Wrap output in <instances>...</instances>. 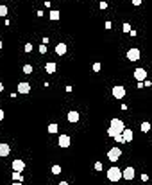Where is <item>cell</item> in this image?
Returning a JSON list of instances; mask_svg holds the SVG:
<instances>
[{
	"label": "cell",
	"instance_id": "29",
	"mask_svg": "<svg viewBox=\"0 0 152 185\" xmlns=\"http://www.w3.org/2000/svg\"><path fill=\"white\" fill-rule=\"evenodd\" d=\"M107 7V2H100V9H106Z\"/></svg>",
	"mask_w": 152,
	"mask_h": 185
},
{
	"label": "cell",
	"instance_id": "12",
	"mask_svg": "<svg viewBox=\"0 0 152 185\" xmlns=\"http://www.w3.org/2000/svg\"><path fill=\"white\" fill-rule=\"evenodd\" d=\"M9 153H11V146L5 144V142H4V144H0V156H7Z\"/></svg>",
	"mask_w": 152,
	"mask_h": 185
},
{
	"label": "cell",
	"instance_id": "33",
	"mask_svg": "<svg viewBox=\"0 0 152 185\" xmlns=\"http://www.w3.org/2000/svg\"><path fill=\"white\" fill-rule=\"evenodd\" d=\"M2 90H4V84H2V83H0V92H2Z\"/></svg>",
	"mask_w": 152,
	"mask_h": 185
},
{
	"label": "cell",
	"instance_id": "2",
	"mask_svg": "<svg viewBox=\"0 0 152 185\" xmlns=\"http://www.w3.org/2000/svg\"><path fill=\"white\" fill-rule=\"evenodd\" d=\"M109 128L113 129L116 135H122V131L125 129V124L122 119H111V124H109Z\"/></svg>",
	"mask_w": 152,
	"mask_h": 185
},
{
	"label": "cell",
	"instance_id": "31",
	"mask_svg": "<svg viewBox=\"0 0 152 185\" xmlns=\"http://www.w3.org/2000/svg\"><path fill=\"white\" fill-rule=\"evenodd\" d=\"M2 119H4V110L0 108V121H2Z\"/></svg>",
	"mask_w": 152,
	"mask_h": 185
},
{
	"label": "cell",
	"instance_id": "7",
	"mask_svg": "<svg viewBox=\"0 0 152 185\" xmlns=\"http://www.w3.org/2000/svg\"><path fill=\"white\" fill-rule=\"evenodd\" d=\"M134 167H127V169H124L122 171V178L124 180H134Z\"/></svg>",
	"mask_w": 152,
	"mask_h": 185
},
{
	"label": "cell",
	"instance_id": "26",
	"mask_svg": "<svg viewBox=\"0 0 152 185\" xmlns=\"http://www.w3.org/2000/svg\"><path fill=\"white\" fill-rule=\"evenodd\" d=\"M32 50V43H25V52H31Z\"/></svg>",
	"mask_w": 152,
	"mask_h": 185
},
{
	"label": "cell",
	"instance_id": "24",
	"mask_svg": "<svg viewBox=\"0 0 152 185\" xmlns=\"http://www.w3.org/2000/svg\"><path fill=\"white\" fill-rule=\"evenodd\" d=\"M52 173H54V174H59V173H61V167H59V165H52Z\"/></svg>",
	"mask_w": 152,
	"mask_h": 185
},
{
	"label": "cell",
	"instance_id": "17",
	"mask_svg": "<svg viewBox=\"0 0 152 185\" xmlns=\"http://www.w3.org/2000/svg\"><path fill=\"white\" fill-rule=\"evenodd\" d=\"M48 18H50V20H59V11H50V13H48Z\"/></svg>",
	"mask_w": 152,
	"mask_h": 185
},
{
	"label": "cell",
	"instance_id": "1",
	"mask_svg": "<svg viewBox=\"0 0 152 185\" xmlns=\"http://www.w3.org/2000/svg\"><path fill=\"white\" fill-rule=\"evenodd\" d=\"M106 176H107L109 182H120V178H122V171H120L118 167H109V169L106 171Z\"/></svg>",
	"mask_w": 152,
	"mask_h": 185
},
{
	"label": "cell",
	"instance_id": "10",
	"mask_svg": "<svg viewBox=\"0 0 152 185\" xmlns=\"http://www.w3.org/2000/svg\"><path fill=\"white\" fill-rule=\"evenodd\" d=\"M122 137H124V142H131V140L134 139L133 129H127V128H125V129L122 131Z\"/></svg>",
	"mask_w": 152,
	"mask_h": 185
},
{
	"label": "cell",
	"instance_id": "13",
	"mask_svg": "<svg viewBox=\"0 0 152 185\" xmlns=\"http://www.w3.org/2000/svg\"><path fill=\"white\" fill-rule=\"evenodd\" d=\"M59 146L61 147H70V137L68 135H61L59 137Z\"/></svg>",
	"mask_w": 152,
	"mask_h": 185
},
{
	"label": "cell",
	"instance_id": "15",
	"mask_svg": "<svg viewBox=\"0 0 152 185\" xmlns=\"http://www.w3.org/2000/svg\"><path fill=\"white\" fill-rule=\"evenodd\" d=\"M79 119H81L79 111H68V121L70 122H79Z\"/></svg>",
	"mask_w": 152,
	"mask_h": 185
},
{
	"label": "cell",
	"instance_id": "34",
	"mask_svg": "<svg viewBox=\"0 0 152 185\" xmlns=\"http://www.w3.org/2000/svg\"><path fill=\"white\" fill-rule=\"evenodd\" d=\"M0 49H2V40H0Z\"/></svg>",
	"mask_w": 152,
	"mask_h": 185
},
{
	"label": "cell",
	"instance_id": "4",
	"mask_svg": "<svg viewBox=\"0 0 152 185\" xmlns=\"http://www.w3.org/2000/svg\"><path fill=\"white\" fill-rule=\"evenodd\" d=\"M134 79L138 83L147 81V70H145V68H136V70H134Z\"/></svg>",
	"mask_w": 152,
	"mask_h": 185
},
{
	"label": "cell",
	"instance_id": "27",
	"mask_svg": "<svg viewBox=\"0 0 152 185\" xmlns=\"http://www.w3.org/2000/svg\"><path fill=\"white\" fill-rule=\"evenodd\" d=\"M100 70V63H93V72H98Z\"/></svg>",
	"mask_w": 152,
	"mask_h": 185
},
{
	"label": "cell",
	"instance_id": "3",
	"mask_svg": "<svg viewBox=\"0 0 152 185\" xmlns=\"http://www.w3.org/2000/svg\"><path fill=\"white\" fill-rule=\"evenodd\" d=\"M120 155H122V149L118 146H114V147H111L107 151V160L109 162H116V160H120Z\"/></svg>",
	"mask_w": 152,
	"mask_h": 185
},
{
	"label": "cell",
	"instance_id": "8",
	"mask_svg": "<svg viewBox=\"0 0 152 185\" xmlns=\"http://www.w3.org/2000/svg\"><path fill=\"white\" fill-rule=\"evenodd\" d=\"M23 169H25V162H23V160H13V171H15V173H21V171H23Z\"/></svg>",
	"mask_w": 152,
	"mask_h": 185
},
{
	"label": "cell",
	"instance_id": "30",
	"mask_svg": "<svg viewBox=\"0 0 152 185\" xmlns=\"http://www.w3.org/2000/svg\"><path fill=\"white\" fill-rule=\"evenodd\" d=\"M133 4L134 5H141V0H133Z\"/></svg>",
	"mask_w": 152,
	"mask_h": 185
},
{
	"label": "cell",
	"instance_id": "9",
	"mask_svg": "<svg viewBox=\"0 0 152 185\" xmlns=\"http://www.w3.org/2000/svg\"><path fill=\"white\" fill-rule=\"evenodd\" d=\"M16 90H18V94H29L31 92V84L27 81H21V83H18V88Z\"/></svg>",
	"mask_w": 152,
	"mask_h": 185
},
{
	"label": "cell",
	"instance_id": "22",
	"mask_svg": "<svg viewBox=\"0 0 152 185\" xmlns=\"http://www.w3.org/2000/svg\"><path fill=\"white\" fill-rule=\"evenodd\" d=\"M122 29H124V33H131V31H133V29H131V23H127V22L122 25Z\"/></svg>",
	"mask_w": 152,
	"mask_h": 185
},
{
	"label": "cell",
	"instance_id": "18",
	"mask_svg": "<svg viewBox=\"0 0 152 185\" xmlns=\"http://www.w3.org/2000/svg\"><path fill=\"white\" fill-rule=\"evenodd\" d=\"M57 129H59V126H57L56 122L48 124V133H57Z\"/></svg>",
	"mask_w": 152,
	"mask_h": 185
},
{
	"label": "cell",
	"instance_id": "28",
	"mask_svg": "<svg viewBox=\"0 0 152 185\" xmlns=\"http://www.w3.org/2000/svg\"><path fill=\"white\" fill-rule=\"evenodd\" d=\"M95 169H97V171H102V162H97V164H95Z\"/></svg>",
	"mask_w": 152,
	"mask_h": 185
},
{
	"label": "cell",
	"instance_id": "32",
	"mask_svg": "<svg viewBox=\"0 0 152 185\" xmlns=\"http://www.w3.org/2000/svg\"><path fill=\"white\" fill-rule=\"evenodd\" d=\"M57 185H70V183H68V182H59Z\"/></svg>",
	"mask_w": 152,
	"mask_h": 185
},
{
	"label": "cell",
	"instance_id": "6",
	"mask_svg": "<svg viewBox=\"0 0 152 185\" xmlns=\"http://www.w3.org/2000/svg\"><path fill=\"white\" fill-rule=\"evenodd\" d=\"M140 56H141L140 49H129V50H127V60H129V61H138Z\"/></svg>",
	"mask_w": 152,
	"mask_h": 185
},
{
	"label": "cell",
	"instance_id": "25",
	"mask_svg": "<svg viewBox=\"0 0 152 185\" xmlns=\"http://www.w3.org/2000/svg\"><path fill=\"white\" fill-rule=\"evenodd\" d=\"M39 54H47V45H39Z\"/></svg>",
	"mask_w": 152,
	"mask_h": 185
},
{
	"label": "cell",
	"instance_id": "11",
	"mask_svg": "<svg viewBox=\"0 0 152 185\" xmlns=\"http://www.w3.org/2000/svg\"><path fill=\"white\" fill-rule=\"evenodd\" d=\"M66 49H68L66 43H57L56 45V54L57 56H64V54H66Z\"/></svg>",
	"mask_w": 152,
	"mask_h": 185
},
{
	"label": "cell",
	"instance_id": "19",
	"mask_svg": "<svg viewBox=\"0 0 152 185\" xmlns=\"http://www.w3.org/2000/svg\"><path fill=\"white\" fill-rule=\"evenodd\" d=\"M13 180L21 183V182H23V176H21V173H13Z\"/></svg>",
	"mask_w": 152,
	"mask_h": 185
},
{
	"label": "cell",
	"instance_id": "5",
	"mask_svg": "<svg viewBox=\"0 0 152 185\" xmlns=\"http://www.w3.org/2000/svg\"><path fill=\"white\" fill-rule=\"evenodd\" d=\"M113 97L114 99H124V97H125V88H124L122 84L113 86Z\"/></svg>",
	"mask_w": 152,
	"mask_h": 185
},
{
	"label": "cell",
	"instance_id": "16",
	"mask_svg": "<svg viewBox=\"0 0 152 185\" xmlns=\"http://www.w3.org/2000/svg\"><path fill=\"white\" fill-rule=\"evenodd\" d=\"M140 128H141V131H143V133H149V131H150V122H141Z\"/></svg>",
	"mask_w": 152,
	"mask_h": 185
},
{
	"label": "cell",
	"instance_id": "20",
	"mask_svg": "<svg viewBox=\"0 0 152 185\" xmlns=\"http://www.w3.org/2000/svg\"><path fill=\"white\" fill-rule=\"evenodd\" d=\"M23 74H32V65H23Z\"/></svg>",
	"mask_w": 152,
	"mask_h": 185
},
{
	"label": "cell",
	"instance_id": "14",
	"mask_svg": "<svg viewBox=\"0 0 152 185\" xmlns=\"http://www.w3.org/2000/svg\"><path fill=\"white\" fill-rule=\"evenodd\" d=\"M45 70H47V74H54V72L57 70V65L54 61L47 63V65H45Z\"/></svg>",
	"mask_w": 152,
	"mask_h": 185
},
{
	"label": "cell",
	"instance_id": "21",
	"mask_svg": "<svg viewBox=\"0 0 152 185\" xmlns=\"http://www.w3.org/2000/svg\"><path fill=\"white\" fill-rule=\"evenodd\" d=\"M7 5H0V16H7Z\"/></svg>",
	"mask_w": 152,
	"mask_h": 185
},
{
	"label": "cell",
	"instance_id": "23",
	"mask_svg": "<svg viewBox=\"0 0 152 185\" xmlns=\"http://www.w3.org/2000/svg\"><path fill=\"white\" fill-rule=\"evenodd\" d=\"M113 139H114V142H118V144H125V142H124V137H122V135H114Z\"/></svg>",
	"mask_w": 152,
	"mask_h": 185
}]
</instances>
